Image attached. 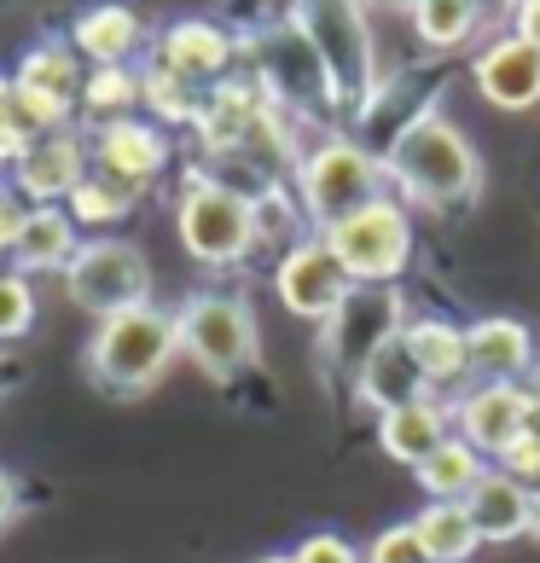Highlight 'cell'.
Segmentation results:
<instances>
[{
  "label": "cell",
  "mask_w": 540,
  "mask_h": 563,
  "mask_svg": "<svg viewBox=\"0 0 540 563\" xmlns=\"http://www.w3.org/2000/svg\"><path fill=\"white\" fill-rule=\"evenodd\" d=\"M152 65L180 76L186 88L210 93L216 81H227L239 70V35L216 24V18H175L152 35Z\"/></svg>",
  "instance_id": "obj_14"
},
{
  "label": "cell",
  "mask_w": 540,
  "mask_h": 563,
  "mask_svg": "<svg viewBox=\"0 0 540 563\" xmlns=\"http://www.w3.org/2000/svg\"><path fill=\"white\" fill-rule=\"evenodd\" d=\"M483 471H488V459L476 453L471 442H460V435H448V442L436 448L412 476H419L425 499H471V488L483 483Z\"/></svg>",
  "instance_id": "obj_28"
},
{
  "label": "cell",
  "mask_w": 540,
  "mask_h": 563,
  "mask_svg": "<svg viewBox=\"0 0 540 563\" xmlns=\"http://www.w3.org/2000/svg\"><path fill=\"white\" fill-rule=\"evenodd\" d=\"M361 552H366V563H430L419 529H412V517H407V523L378 529V534H372V547H361Z\"/></svg>",
  "instance_id": "obj_32"
},
{
  "label": "cell",
  "mask_w": 540,
  "mask_h": 563,
  "mask_svg": "<svg viewBox=\"0 0 540 563\" xmlns=\"http://www.w3.org/2000/svg\"><path fill=\"white\" fill-rule=\"evenodd\" d=\"M389 192L401 203H425V210H453L471 203L483 186V157H476L471 134L453 117L430 111L419 122H407V134L384 152Z\"/></svg>",
  "instance_id": "obj_1"
},
{
  "label": "cell",
  "mask_w": 540,
  "mask_h": 563,
  "mask_svg": "<svg viewBox=\"0 0 540 563\" xmlns=\"http://www.w3.org/2000/svg\"><path fill=\"white\" fill-rule=\"evenodd\" d=\"M175 233H180L186 256L198 267H239V262H251V250L262 244L256 198H244L239 186H227V180L198 169L175 198Z\"/></svg>",
  "instance_id": "obj_7"
},
{
  "label": "cell",
  "mask_w": 540,
  "mask_h": 563,
  "mask_svg": "<svg viewBox=\"0 0 540 563\" xmlns=\"http://www.w3.org/2000/svg\"><path fill=\"white\" fill-rule=\"evenodd\" d=\"M412 529H419L430 563H471L483 552V534H476L465 499H425V506L412 511Z\"/></svg>",
  "instance_id": "obj_25"
},
{
  "label": "cell",
  "mask_w": 540,
  "mask_h": 563,
  "mask_svg": "<svg viewBox=\"0 0 540 563\" xmlns=\"http://www.w3.org/2000/svg\"><path fill=\"white\" fill-rule=\"evenodd\" d=\"M65 210H70V221L81 227V239H99V233H111L117 221H129V216H134V198H129V192H117L111 180L88 175V180H81L76 192H70Z\"/></svg>",
  "instance_id": "obj_29"
},
{
  "label": "cell",
  "mask_w": 540,
  "mask_h": 563,
  "mask_svg": "<svg viewBox=\"0 0 540 563\" xmlns=\"http://www.w3.org/2000/svg\"><path fill=\"white\" fill-rule=\"evenodd\" d=\"M256 563H290V552H267V558H256Z\"/></svg>",
  "instance_id": "obj_40"
},
{
  "label": "cell",
  "mask_w": 540,
  "mask_h": 563,
  "mask_svg": "<svg viewBox=\"0 0 540 563\" xmlns=\"http://www.w3.org/2000/svg\"><path fill=\"white\" fill-rule=\"evenodd\" d=\"M511 35H524L529 41V47L540 53V0H511Z\"/></svg>",
  "instance_id": "obj_36"
},
{
  "label": "cell",
  "mask_w": 540,
  "mask_h": 563,
  "mask_svg": "<svg viewBox=\"0 0 540 563\" xmlns=\"http://www.w3.org/2000/svg\"><path fill=\"white\" fill-rule=\"evenodd\" d=\"M274 297L285 302V314H297L308 325H326L349 297H355V279H349V267L326 250L320 233H302V239L285 244V256L274 267Z\"/></svg>",
  "instance_id": "obj_13"
},
{
  "label": "cell",
  "mask_w": 540,
  "mask_h": 563,
  "mask_svg": "<svg viewBox=\"0 0 540 563\" xmlns=\"http://www.w3.org/2000/svg\"><path fill=\"white\" fill-rule=\"evenodd\" d=\"M517 389H524V412H529V430H540V366H535V372H529V378L517 384Z\"/></svg>",
  "instance_id": "obj_38"
},
{
  "label": "cell",
  "mask_w": 540,
  "mask_h": 563,
  "mask_svg": "<svg viewBox=\"0 0 540 563\" xmlns=\"http://www.w3.org/2000/svg\"><path fill=\"white\" fill-rule=\"evenodd\" d=\"M453 435L471 442L488 465H500V459L529 435L524 389L517 384H465L453 395Z\"/></svg>",
  "instance_id": "obj_16"
},
{
  "label": "cell",
  "mask_w": 540,
  "mask_h": 563,
  "mask_svg": "<svg viewBox=\"0 0 540 563\" xmlns=\"http://www.w3.org/2000/svg\"><path fill=\"white\" fill-rule=\"evenodd\" d=\"M476 7H483L488 18H506V12H511V0H476Z\"/></svg>",
  "instance_id": "obj_39"
},
{
  "label": "cell",
  "mask_w": 540,
  "mask_h": 563,
  "mask_svg": "<svg viewBox=\"0 0 540 563\" xmlns=\"http://www.w3.org/2000/svg\"><path fill=\"white\" fill-rule=\"evenodd\" d=\"M407 18H412V30H419V41L430 53H460L488 24V12L476 7V0H419Z\"/></svg>",
  "instance_id": "obj_26"
},
{
  "label": "cell",
  "mask_w": 540,
  "mask_h": 563,
  "mask_svg": "<svg viewBox=\"0 0 540 563\" xmlns=\"http://www.w3.org/2000/svg\"><path fill=\"white\" fill-rule=\"evenodd\" d=\"M140 111H152L157 122H198L203 93H198V88H186V81L169 76V70L145 65V70H140Z\"/></svg>",
  "instance_id": "obj_30"
},
{
  "label": "cell",
  "mask_w": 540,
  "mask_h": 563,
  "mask_svg": "<svg viewBox=\"0 0 540 563\" xmlns=\"http://www.w3.org/2000/svg\"><path fill=\"white\" fill-rule=\"evenodd\" d=\"M81 250V227L70 221L65 203H30L24 210V227H18L12 239V256L7 267H18V274H65L70 256Z\"/></svg>",
  "instance_id": "obj_22"
},
{
  "label": "cell",
  "mask_w": 540,
  "mask_h": 563,
  "mask_svg": "<svg viewBox=\"0 0 540 563\" xmlns=\"http://www.w3.org/2000/svg\"><path fill=\"white\" fill-rule=\"evenodd\" d=\"M81 129H106V122L122 117H140V70L134 65H106V70H88L81 81Z\"/></svg>",
  "instance_id": "obj_27"
},
{
  "label": "cell",
  "mask_w": 540,
  "mask_h": 563,
  "mask_svg": "<svg viewBox=\"0 0 540 563\" xmlns=\"http://www.w3.org/2000/svg\"><path fill=\"white\" fill-rule=\"evenodd\" d=\"M35 314H41L35 279L18 274V267H0V349H7V343H24L30 331H35Z\"/></svg>",
  "instance_id": "obj_31"
},
{
  "label": "cell",
  "mask_w": 540,
  "mask_h": 563,
  "mask_svg": "<svg viewBox=\"0 0 540 563\" xmlns=\"http://www.w3.org/2000/svg\"><path fill=\"white\" fill-rule=\"evenodd\" d=\"M70 47L88 70H106V65H129L152 47V30H145V18L134 7H122V0H99V7L76 12L70 24Z\"/></svg>",
  "instance_id": "obj_18"
},
{
  "label": "cell",
  "mask_w": 540,
  "mask_h": 563,
  "mask_svg": "<svg viewBox=\"0 0 540 563\" xmlns=\"http://www.w3.org/2000/svg\"><path fill=\"white\" fill-rule=\"evenodd\" d=\"M471 81L494 111H529L540 106V53L524 35H494L488 47H476L471 58Z\"/></svg>",
  "instance_id": "obj_17"
},
{
  "label": "cell",
  "mask_w": 540,
  "mask_h": 563,
  "mask_svg": "<svg viewBox=\"0 0 540 563\" xmlns=\"http://www.w3.org/2000/svg\"><path fill=\"white\" fill-rule=\"evenodd\" d=\"M500 471H506V476H517L524 488H535V494H540V430H529L524 442H517V448L500 459Z\"/></svg>",
  "instance_id": "obj_34"
},
{
  "label": "cell",
  "mask_w": 540,
  "mask_h": 563,
  "mask_svg": "<svg viewBox=\"0 0 540 563\" xmlns=\"http://www.w3.org/2000/svg\"><path fill=\"white\" fill-rule=\"evenodd\" d=\"M401 331H407V297H401V285H355V297H349L338 314L320 325V354H326V366L338 372V378L355 384V372L384 343H396Z\"/></svg>",
  "instance_id": "obj_11"
},
{
  "label": "cell",
  "mask_w": 540,
  "mask_h": 563,
  "mask_svg": "<svg viewBox=\"0 0 540 563\" xmlns=\"http://www.w3.org/2000/svg\"><path fill=\"white\" fill-rule=\"evenodd\" d=\"M81 81L88 65L76 58L70 41H35V47L12 65V99H18V122L24 134H53V129H81Z\"/></svg>",
  "instance_id": "obj_10"
},
{
  "label": "cell",
  "mask_w": 540,
  "mask_h": 563,
  "mask_svg": "<svg viewBox=\"0 0 540 563\" xmlns=\"http://www.w3.org/2000/svg\"><path fill=\"white\" fill-rule=\"evenodd\" d=\"M401 343H407V354H412V366L425 372L430 395L453 401V395L471 384V349H465V325H460V320L419 314V320H407Z\"/></svg>",
  "instance_id": "obj_20"
},
{
  "label": "cell",
  "mask_w": 540,
  "mask_h": 563,
  "mask_svg": "<svg viewBox=\"0 0 540 563\" xmlns=\"http://www.w3.org/2000/svg\"><path fill=\"white\" fill-rule=\"evenodd\" d=\"M290 24L308 35L331 76L343 117H361L378 99V47H372V24L361 18V0H297Z\"/></svg>",
  "instance_id": "obj_4"
},
{
  "label": "cell",
  "mask_w": 540,
  "mask_h": 563,
  "mask_svg": "<svg viewBox=\"0 0 540 563\" xmlns=\"http://www.w3.org/2000/svg\"><path fill=\"white\" fill-rule=\"evenodd\" d=\"M18 499H24V488H18V476L0 465V529H7L12 517H18Z\"/></svg>",
  "instance_id": "obj_37"
},
{
  "label": "cell",
  "mask_w": 540,
  "mask_h": 563,
  "mask_svg": "<svg viewBox=\"0 0 540 563\" xmlns=\"http://www.w3.org/2000/svg\"><path fill=\"white\" fill-rule=\"evenodd\" d=\"M465 511H471L476 534H483V547H511V540L535 534L540 494H535V488H524L517 476H506L500 465H488V471H483V483L471 488Z\"/></svg>",
  "instance_id": "obj_21"
},
{
  "label": "cell",
  "mask_w": 540,
  "mask_h": 563,
  "mask_svg": "<svg viewBox=\"0 0 540 563\" xmlns=\"http://www.w3.org/2000/svg\"><path fill=\"white\" fill-rule=\"evenodd\" d=\"M169 134L157 129L152 117H122L106 129H88V175L111 180L117 192H129L134 203L152 192L169 169Z\"/></svg>",
  "instance_id": "obj_12"
},
{
  "label": "cell",
  "mask_w": 540,
  "mask_h": 563,
  "mask_svg": "<svg viewBox=\"0 0 540 563\" xmlns=\"http://www.w3.org/2000/svg\"><path fill=\"white\" fill-rule=\"evenodd\" d=\"M326 250L349 267L355 285H401L412 267V216L396 192L361 203L355 216H343L338 227H326Z\"/></svg>",
  "instance_id": "obj_8"
},
{
  "label": "cell",
  "mask_w": 540,
  "mask_h": 563,
  "mask_svg": "<svg viewBox=\"0 0 540 563\" xmlns=\"http://www.w3.org/2000/svg\"><path fill=\"white\" fill-rule=\"evenodd\" d=\"M88 180V129H53L24 145L7 186L24 203H70V192Z\"/></svg>",
  "instance_id": "obj_15"
},
{
  "label": "cell",
  "mask_w": 540,
  "mask_h": 563,
  "mask_svg": "<svg viewBox=\"0 0 540 563\" xmlns=\"http://www.w3.org/2000/svg\"><path fill=\"white\" fill-rule=\"evenodd\" d=\"M58 279H65L70 302L93 320H111L122 308L152 302V262H145V250L134 239H117V233L81 239V250Z\"/></svg>",
  "instance_id": "obj_9"
},
{
  "label": "cell",
  "mask_w": 540,
  "mask_h": 563,
  "mask_svg": "<svg viewBox=\"0 0 540 563\" xmlns=\"http://www.w3.org/2000/svg\"><path fill=\"white\" fill-rule=\"evenodd\" d=\"M239 58H251L256 88L274 99L285 117H343L320 53L308 47V35L290 24V18H274V24H262L256 35H244Z\"/></svg>",
  "instance_id": "obj_6"
},
{
  "label": "cell",
  "mask_w": 540,
  "mask_h": 563,
  "mask_svg": "<svg viewBox=\"0 0 540 563\" xmlns=\"http://www.w3.org/2000/svg\"><path fill=\"white\" fill-rule=\"evenodd\" d=\"M355 401L366 407V412H396V407H407V401H425L430 395V384H425V372L412 366V354H407V343L396 338V343H384L372 361L355 372Z\"/></svg>",
  "instance_id": "obj_24"
},
{
  "label": "cell",
  "mask_w": 540,
  "mask_h": 563,
  "mask_svg": "<svg viewBox=\"0 0 540 563\" xmlns=\"http://www.w3.org/2000/svg\"><path fill=\"white\" fill-rule=\"evenodd\" d=\"M175 361H180V331H175V308H163V302H140L111 320H93L88 354H81L88 378L106 395L157 389Z\"/></svg>",
  "instance_id": "obj_2"
},
{
  "label": "cell",
  "mask_w": 540,
  "mask_h": 563,
  "mask_svg": "<svg viewBox=\"0 0 540 563\" xmlns=\"http://www.w3.org/2000/svg\"><path fill=\"white\" fill-rule=\"evenodd\" d=\"M290 563H366V552L338 529H315V534H302L297 547H290Z\"/></svg>",
  "instance_id": "obj_33"
},
{
  "label": "cell",
  "mask_w": 540,
  "mask_h": 563,
  "mask_svg": "<svg viewBox=\"0 0 540 563\" xmlns=\"http://www.w3.org/2000/svg\"><path fill=\"white\" fill-rule=\"evenodd\" d=\"M24 210L30 203L0 180V267H7V256H12V239H18V227H24Z\"/></svg>",
  "instance_id": "obj_35"
},
{
  "label": "cell",
  "mask_w": 540,
  "mask_h": 563,
  "mask_svg": "<svg viewBox=\"0 0 540 563\" xmlns=\"http://www.w3.org/2000/svg\"><path fill=\"white\" fill-rule=\"evenodd\" d=\"M448 435H453V401H442V395H425V401H407L396 412H378V448L407 471H419Z\"/></svg>",
  "instance_id": "obj_23"
},
{
  "label": "cell",
  "mask_w": 540,
  "mask_h": 563,
  "mask_svg": "<svg viewBox=\"0 0 540 563\" xmlns=\"http://www.w3.org/2000/svg\"><path fill=\"white\" fill-rule=\"evenodd\" d=\"M465 349H471V384H524L535 361V331L511 314H483L465 325Z\"/></svg>",
  "instance_id": "obj_19"
},
{
  "label": "cell",
  "mask_w": 540,
  "mask_h": 563,
  "mask_svg": "<svg viewBox=\"0 0 540 563\" xmlns=\"http://www.w3.org/2000/svg\"><path fill=\"white\" fill-rule=\"evenodd\" d=\"M175 331H180V354L216 384H233L262 361L256 308L239 290H192L175 308Z\"/></svg>",
  "instance_id": "obj_5"
},
{
  "label": "cell",
  "mask_w": 540,
  "mask_h": 563,
  "mask_svg": "<svg viewBox=\"0 0 540 563\" xmlns=\"http://www.w3.org/2000/svg\"><path fill=\"white\" fill-rule=\"evenodd\" d=\"M384 157L361 134H320L297 163V210L315 233H326L343 216H355L361 203L384 198Z\"/></svg>",
  "instance_id": "obj_3"
}]
</instances>
